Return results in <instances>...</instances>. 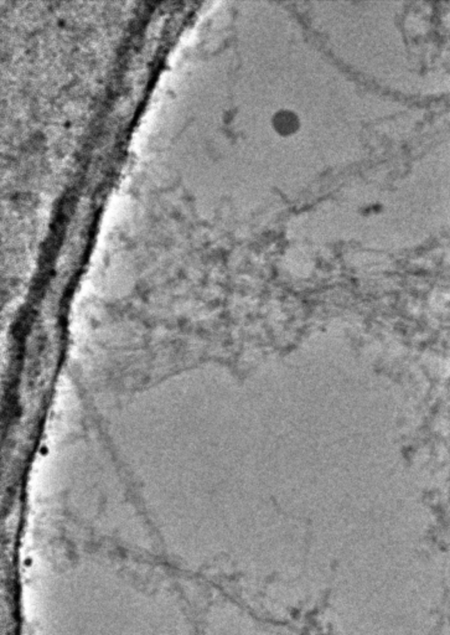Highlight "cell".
Returning a JSON list of instances; mask_svg holds the SVG:
<instances>
[{"label": "cell", "mask_w": 450, "mask_h": 635, "mask_svg": "<svg viewBox=\"0 0 450 635\" xmlns=\"http://www.w3.org/2000/svg\"><path fill=\"white\" fill-rule=\"evenodd\" d=\"M272 124L275 132L282 137H289L295 134L300 128L299 116L289 110H282L275 114Z\"/></svg>", "instance_id": "obj_1"}]
</instances>
